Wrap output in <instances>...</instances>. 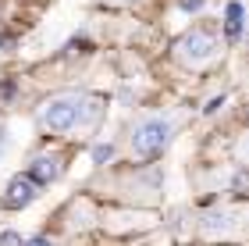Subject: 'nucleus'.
Instances as JSON below:
<instances>
[{
    "instance_id": "obj_1",
    "label": "nucleus",
    "mask_w": 249,
    "mask_h": 246,
    "mask_svg": "<svg viewBox=\"0 0 249 246\" xmlns=\"http://www.w3.org/2000/svg\"><path fill=\"white\" fill-rule=\"evenodd\" d=\"M36 121L43 132H71L75 125L86 121V100L78 93H57L50 100H43L39 111H36Z\"/></svg>"
},
{
    "instance_id": "obj_2",
    "label": "nucleus",
    "mask_w": 249,
    "mask_h": 246,
    "mask_svg": "<svg viewBox=\"0 0 249 246\" xmlns=\"http://www.w3.org/2000/svg\"><path fill=\"white\" fill-rule=\"evenodd\" d=\"M171 132H175V125L167 118H142L132 129V150L139 157H153V153H160L171 143Z\"/></svg>"
},
{
    "instance_id": "obj_3",
    "label": "nucleus",
    "mask_w": 249,
    "mask_h": 246,
    "mask_svg": "<svg viewBox=\"0 0 249 246\" xmlns=\"http://www.w3.org/2000/svg\"><path fill=\"white\" fill-rule=\"evenodd\" d=\"M213 54H217V39L203 29H192L175 43V57L182 64H189V68H199V64L213 61Z\"/></svg>"
},
{
    "instance_id": "obj_4",
    "label": "nucleus",
    "mask_w": 249,
    "mask_h": 246,
    "mask_svg": "<svg viewBox=\"0 0 249 246\" xmlns=\"http://www.w3.org/2000/svg\"><path fill=\"white\" fill-rule=\"evenodd\" d=\"M36 196H39V182L29 178V175H18V178H11V186H7V193H4L0 204H4L7 210H21V207H29Z\"/></svg>"
},
{
    "instance_id": "obj_5",
    "label": "nucleus",
    "mask_w": 249,
    "mask_h": 246,
    "mask_svg": "<svg viewBox=\"0 0 249 246\" xmlns=\"http://www.w3.org/2000/svg\"><path fill=\"white\" fill-rule=\"evenodd\" d=\"M64 175V161H61V153H39L36 161H32V171L29 178H36V182H57V178Z\"/></svg>"
},
{
    "instance_id": "obj_6",
    "label": "nucleus",
    "mask_w": 249,
    "mask_h": 246,
    "mask_svg": "<svg viewBox=\"0 0 249 246\" xmlns=\"http://www.w3.org/2000/svg\"><path fill=\"white\" fill-rule=\"evenodd\" d=\"M231 210H213V214H207V221H203V232L207 236H217V232H228L231 228Z\"/></svg>"
},
{
    "instance_id": "obj_7",
    "label": "nucleus",
    "mask_w": 249,
    "mask_h": 246,
    "mask_svg": "<svg viewBox=\"0 0 249 246\" xmlns=\"http://www.w3.org/2000/svg\"><path fill=\"white\" fill-rule=\"evenodd\" d=\"M224 25H228V36L231 39H239V32H242V4H239V0H231V4H228V21H224Z\"/></svg>"
},
{
    "instance_id": "obj_8",
    "label": "nucleus",
    "mask_w": 249,
    "mask_h": 246,
    "mask_svg": "<svg viewBox=\"0 0 249 246\" xmlns=\"http://www.w3.org/2000/svg\"><path fill=\"white\" fill-rule=\"evenodd\" d=\"M110 157H114V147H110V143H100V147L93 150V161H96V164H104V161H110Z\"/></svg>"
},
{
    "instance_id": "obj_9",
    "label": "nucleus",
    "mask_w": 249,
    "mask_h": 246,
    "mask_svg": "<svg viewBox=\"0 0 249 246\" xmlns=\"http://www.w3.org/2000/svg\"><path fill=\"white\" fill-rule=\"evenodd\" d=\"M0 246H21V239L15 236V232H4V236H0Z\"/></svg>"
},
{
    "instance_id": "obj_10",
    "label": "nucleus",
    "mask_w": 249,
    "mask_h": 246,
    "mask_svg": "<svg viewBox=\"0 0 249 246\" xmlns=\"http://www.w3.org/2000/svg\"><path fill=\"white\" fill-rule=\"evenodd\" d=\"M182 7H185V11H199L203 0H182Z\"/></svg>"
},
{
    "instance_id": "obj_11",
    "label": "nucleus",
    "mask_w": 249,
    "mask_h": 246,
    "mask_svg": "<svg viewBox=\"0 0 249 246\" xmlns=\"http://www.w3.org/2000/svg\"><path fill=\"white\" fill-rule=\"evenodd\" d=\"M25 246H53V243H50V239H29Z\"/></svg>"
}]
</instances>
